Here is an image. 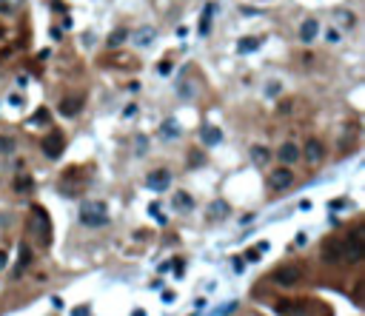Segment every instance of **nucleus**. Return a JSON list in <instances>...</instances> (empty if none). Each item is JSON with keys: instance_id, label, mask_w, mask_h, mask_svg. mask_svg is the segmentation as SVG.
<instances>
[{"instance_id": "obj_1", "label": "nucleus", "mask_w": 365, "mask_h": 316, "mask_svg": "<svg viewBox=\"0 0 365 316\" xmlns=\"http://www.w3.org/2000/svg\"><path fill=\"white\" fill-rule=\"evenodd\" d=\"M80 222L89 228H100L109 222V208H106V203H100V200H91V203H83L80 205Z\"/></svg>"}, {"instance_id": "obj_2", "label": "nucleus", "mask_w": 365, "mask_h": 316, "mask_svg": "<svg viewBox=\"0 0 365 316\" xmlns=\"http://www.w3.org/2000/svg\"><path fill=\"white\" fill-rule=\"evenodd\" d=\"M29 231H32V237L37 239L40 245H49V239H52V225H49V214H46L40 205H34V208H32Z\"/></svg>"}, {"instance_id": "obj_3", "label": "nucleus", "mask_w": 365, "mask_h": 316, "mask_svg": "<svg viewBox=\"0 0 365 316\" xmlns=\"http://www.w3.org/2000/svg\"><path fill=\"white\" fill-rule=\"evenodd\" d=\"M342 257L348 262H363V257H365V231L363 228H354L351 234L345 237V242H342Z\"/></svg>"}, {"instance_id": "obj_4", "label": "nucleus", "mask_w": 365, "mask_h": 316, "mask_svg": "<svg viewBox=\"0 0 365 316\" xmlns=\"http://www.w3.org/2000/svg\"><path fill=\"white\" fill-rule=\"evenodd\" d=\"M300 276H303V271H300L297 265H283V268H277V271L271 273L274 285H283V288H294V285L300 282Z\"/></svg>"}, {"instance_id": "obj_5", "label": "nucleus", "mask_w": 365, "mask_h": 316, "mask_svg": "<svg viewBox=\"0 0 365 316\" xmlns=\"http://www.w3.org/2000/svg\"><path fill=\"white\" fill-rule=\"evenodd\" d=\"M63 146H66V140H63V134L60 131H49V134L43 137V154L49 159H57L60 154H63Z\"/></svg>"}, {"instance_id": "obj_6", "label": "nucleus", "mask_w": 365, "mask_h": 316, "mask_svg": "<svg viewBox=\"0 0 365 316\" xmlns=\"http://www.w3.org/2000/svg\"><path fill=\"white\" fill-rule=\"evenodd\" d=\"M146 185L151 188V191H166L171 185V174L166 168H157V171H151L146 177Z\"/></svg>"}, {"instance_id": "obj_7", "label": "nucleus", "mask_w": 365, "mask_h": 316, "mask_svg": "<svg viewBox=\"0 0 365 316\" xmlns=\"http://www.w3.org/2000/svg\"><path fill=\"white\" fill-rule=\"evenodd\" d=\"M294 182V171L291 168H274L271 171V188L274 191H285Z\"/></svg>"}, {"instance_id": "obj_8", "label": "nucleus", "mask_w": 365, "mask_h": 316, "mask_svg": "<svg viewBox=\"0 0 365 316\" xmlns=\"http://www.w3.org/2000/svg\"><path fill=\"white\" fill-rule=\"evenodd\" d=\"M317 37H319V20L317 17H305L303 26H300V40L303 43H314Z\"/></svg>"}, {"instance_id": "obj_9", "label": "nucleus", "mask_w": 365, "mask_h": 316, "mask_svg": "<svg viewBox=\"0 0 365 316\" xmlns=\"http://www.w3.org/2000/svg\"><path fill=\"white\" fill-rule=\"evenodd\" d=\"M274 311L280 316H303L305 314V308L300 305V302H291V299H280V302H274Z\"/></svg>"}, {"instance_id": "obj_10", "label": "nucleus", "mask_w": 365, "mask_h": 316, "mask_svg": "<svg viewBox=\"0 0 365 316\" xmlns=\"http://www.w3.org/2000/svg\"><path fill=\"white\" fill-rule=\"evenodd\" d=\"M300 157H303V148L297 146V143H291V140H288V143H283V146H280V159H283L285 165L297 162Z\"/></svg>"}, {"instance_id": "obj_11", "label": "nucleus", "mask_w": 365, "mask_h": 316, "mask_svg": "<svg viewBox=\"0 0 365 316\" xmlns=\"http://www.w3.org/2000/svg\"><path fill=\"white\" fill-rule=\"evenodd\" d=\"M322 154H325V151H322V143H319V140H308L305 143V159L311 165H317L319 159H322Z\"/></svg>"}, {"instance_id": "obj_12", "label": "nucleus", "mask_w": 365, "mask_h": 316, "mask_svg": "<svg viewBox=\"0 0 365 316\" xmlns=\"http://www.w3.org/2000/svg\"><path fill=\"white\" fill-rule=\"evenodd\" d=\"M80 108H83V97H66V100L60 103V114L63 117H74Z\"/></svg>"}, {"instance_id": "obj_13", "label": "nucleus", "mask_w": 365, "mask_h": 316, "mask_svg": "<svg viewBox=\"0 0 365 316\" xmlns=\"http://www.w3.org/2000/svg\"><path fill=\"white\" fill-rule=\"evenodd\" d=\"M322 257H325V262H331V265H334V262H340L342 260V242H334V239H331V242H325Z\"/></svg>"}, {"instance_id": "obj_14", "label": "nucleus", "mask_w": 365, "mask_h": 316, "mask_svg": "<svg viewBox=\"0 0 365 316\" xmlns=\"http://www.w3.org/2000/svg\"><path fill=\"white\" fill-rule=\"evenodd\" d=\"M200 137H203L205 146H220V143H223V131H220L217 125H205L203 131H200Z\"/></svg>"}, {"instance_id": "obj_15", "label": "nucleus", "mask_w": 365, "mask_h": 316, "mask_svg": "<svg viewBox=\"0 0 365 316\" xmlns=\"http://www.w3.org/2000/svg\"><path fill=\"white\" fill-rule=\"evenodd\" d=\"M29 262H32V248H29L26 242H20V248H17V271H14V276H20L23 268H29Z\"/></svg>"}, {"instance_id": "obj_16", "label": "nucleus", "mask_w": 365, "mask_h": 316, "mask_svg": "<svg viewBox=\"0 0 365 316\" xmlns=\"http://www.w3.org/2000/svg\"><path fill=\"white\" fill-rule=\"evenodd\" d=\"M251 159H254L257 165H268V162H271V151L265 146H251Z\"/></svg>"}, {"instance_id": "obj_17", "label": "nucleus", "mask_w": 365, "mask_h": 316, "mask_svg": "<svg viewBox=\"0 0 365 316\" xmlns=\"http://www.w3.org/2000/svg\"><path fill=\"white\" fill-rule=\"evenodd\" d=\"M171 203H174V208H177V211H191V208H194L191 194H185V191L174 194V200H171Z\"/></svg>"}, {"instance_id": "obj_18", "label": "nucleus", "mask_w": 365, "mask_h": 316, "mask_svg": "<svg viewBox=\"0 0 365 316\" xmlns=\"http://www.w3.org/2000/svg\"><path fill=\"white\" fill-rule=\"evenodd\" d=\"M214 9H217V3H208L203 11V17H200V34H208L211 32V17H214Z\"/></svg>"}, {"instance_id": "obj_19", "label": "nucleus", "mask_w": 365, "mask_h": 316, "mask_svg": "<svg viewBox=\"0 0 365 316\" xmlns=\"http://www.w3.org/2000/svg\"><path fill=\"white\" fill-rule=\"evenodd\" d=\"M32 188H34V180L29 174H17V177H14V191L26 194V191H32Z\"/></svg>"}, {"instance_id": "obj_20", "label": "nucleus", "mask_w": 365, "mask_h": 316, "mask_svg": "<svg viewBox=\"0 0 365 316\" xmlns=\"http://www.w3.org/2000/svg\"><path fill=\"white\" fill-rule=\"evenodd\" d=\"M154 37H157V32H154L151 26H146V29H140V32L134 34V43H137V46H148L151 40H154Z\"/></svg>"}, {"instance_id": "obj_21", "label": "nucleus", "mask_w": 365, "mask_h": 316, "mask_svg": "<svg viewBox=\"0 0 365 316\" xmlns=\"http://www.w3.org/2000/svg\"><path fill=\"white\" fill-rule=\"evenodd\" d=\"M226 214H228V203H223V200L211 203V208H208V216H211V219H223Z\"/></svg>"}, {"instance_id": "obj_22", "label": "nucleus", "mask_w": 365, "mask_h": 316, "mask_svg": "<svg viewBox=\"0 0 365 316\" xmlns=\"http://www.w3.org/2000/svg\"><path fill=\"white\" fill-rule=\"evenodd\" d=\"M128 40V32L125 29H117V32L109 34V49H117V46H123Z\"/></svg>"}, {"instance_id": "obj_23", "label": "nucleus", "mask_w": 365, "mask_h": 316, "mask_svg": "<svg viewBox=\"0 0 365 316\" xmlns=\"http://www.w3.org/2000/svg\"><path fill=\"white\" fill-rule=\"evenodd\" d=\"M257 46H260V40H257V37H243V40L237 43V52H240V54H248V52H254Z\"/></svg>"}, {"instance_id": "obj_24", "label": "nucleus", "mask_w": 365, "mask_h": 316, "mask_svg": "<svg viewBox=\"0 0 365 316\" xmlns=\"http://www.w3.org/2000/svg\"><path fill=\"white\" fill-rule=\"evenodd\" d=\"M23 0H0V14H14Z\"/></svg>"}, {"instance_id": "obj_25", "label": "nucleus", "mask_w": 365, "mask_h": 316, "mask_svg": "<svg viewBox=\"0 0 365 316\" xmlns=\"http://www.w3.org/2000/svg\"><path fill=\"white\" fill-rule=\"evenodd\" d=\"M14 148H17V143H14V137H0V154H11V151H14Z\"/></svg>"}, {"instance_id": "obj_26", "label": "nucleus", "mask_w": 365, "mask_h": 316, "mask_svg": "<svg viewBox=\"0 0 365 316\" xmlns=\"http://www.w3.org/2000/svg\"><path fill=\"white\" fill-rule=\"evenodd\" d=\"M43 120H46V123H49V111H46V108H40V111L34 114V117H32V120H29V123H32V125H40V123H43Z\"/></svg>"}, {"instance_id": "obj_27", "label": "nucleus", "mask_w": 365, "mask_h": 316, "mask_svg": "<svg viewBox=\"0 0 365 316\" xmlns=\"http://www.w3.org/2000/svg\"><path fill=\"white\" fill-rule=\"evenodd\" d=\"M337 20L345 23V26H354V14L351 11H337Z\"/></svg>"}, {"instance_id": "obj_28", "label": "nucleus", "mask_w": 365, "mask_h": 316, "mask_svg": "<svg viewBox=\"0 0 365 316\" xmlns=\"http://www.w3.org/2000/svg\"><path fill=\"white\" fill-rule=\"evenodd\" d=\"M157 71H160V74H169V71H171V63H169V60L157 63Z\"/></svg>"}, {"instance_id": "obj_29", "label": "nucleus", "mask_w": 365, "mask_h": 316, "mask_svg": "<svg viewBox=\"0 0 365 316\" xmlns=\"http://www.w3.org/2000/svg\"><path fill=\"white\" fill-rule=\"evenodd\" d=\"M325 37H328L331 43H340V32H337V29H328V34H325Z\"/></svg>"}, {"instance_id": "obj_30", "label": "nucleus", "mask_w": 365, "mask_h": 316, "mask_svg": "<svg viewBox=\"0 0 365 316\" xmlns=\"http://www.w3.org/2000/svg\"><path fill=\"white\" fill-rule=\"evenodd\" d=\"M166 134H177V125H174V120H166Z\"/></svg>"}, {"instance_id": "obj_31", "label": "nucleus", "mask_w": 365, "mask_h": 316, "mask_svg": "<svg viewBox=\"0 0 365 316\" xmlns=\"http://www.w3.org/2000/svg\"><path fill=\"white\" fill-rule=\"evenodd\" d=\"M245 260H248V262H257V260H260V248H257V251H248V254H245Z\"/></svg>"}, {"instance_id": "obj_32", "label": "nucleus", "mask_w": 365, "mask_h": 316, "mask_svg": "<svg viewBox=\"0 0 365 316\" xmlns=\"http://www.w3.org/2000/svg\"><path fill=\"white\" fill-rule=\"evenodd\" d=\"M74 316H89V308H77V311H74Z\"/></svg>"}, {"instance_id": "obj_33", "label": "nucleus", "mask_w": 365, "mask_h": 316, "mask_svg": "<svg viewBox=\"0 0 365 316\" xmlns=\"http://www.w3.org/2000/svg\"><path fill=\"white\" fill-rule=\"evenodd\" d=\"M6 268V251H0V271Z\"/></svg>"}, {"instance_id": "obj_34", "label": "nucleus", "mask_w": 365, "mask_h": 316, "mask_svg": "<svg viewBox=\"0 0 365 316\" xmlns=\"http://www.w3.org/2000/svg\"><path fill=\"white\" fill-rule=\"evenodd\" d=\"M131 316H146V311H134V314H131Z\"/></svg>"}]
</instances>
